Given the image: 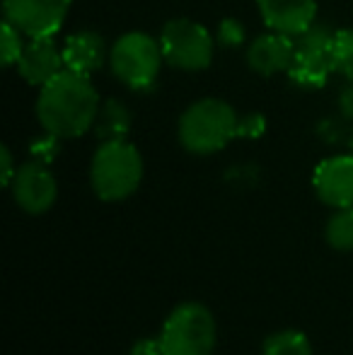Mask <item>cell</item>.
<instances>
[{
  "instance_id": "cell-6",
  "label": "cell",
  "mask_w": 353,
  "mask_h": 355,
  "mask_svg": "<svg viewBox=\"0 0 353 355\" xmlns=\"http://www.w3.org/2000/svg\"><path fill=\"white\" fill-rule=\"evenodd\" d=\"M162 56L179 71H203L213 61V37L191 19H172L160 34Z\"/></svg>"
},
{
  "instance_id": "cell-20",
  "label": "cell",
  "mask_w": 353,
  "mask_h": 355,
  "mask_svg": "<svg viewBox=\"0 0 353 355\" xmlns=\"http://www.w3.org/2000/svg\"><path fill=\"white\" fill-rule=\"evenodd\" d=\"M218 42L223 46H240L245 42V27L237 19H223L218 27Z\"/></svg>"
},
{
  "instance_id": "cell-22",
  "label": "cell",
  "mask_w": 353,
  "mask_h": 355,
  "mask_svg": "<svg viewBox=\"0 0 353 355\" xmlns=\"http://www.w3.org/2000/svg\"><path fill=\"white\" fill-rule=\"evenodd\" d=\"M131 355H165L160 341H153V338H141L136 346L131 348Z\"/></svg>"
},
{
  "instance_id": "cell-10",
  "label": "cell",
  "mask_w": 353,
  "mask_h": 355,
  "mask_svg": "<svg viewBox=\"0 0 353 355\" xmlns=\"http://www.w3.org/2000/svg\"><path fill=\"white\" fill-rule=\"evenodd\" d=\"M312 187L327 206H353V155H334L322 159L312 174Z\"/></svg>"
},
{
  "instance_id": "cell-7",
  "label": "cell",
  "mask_w": 353,
  "mask_h": 355,
  "mask_svg": "<svg viewBox=\"0 0 353 355\" xmlns=\"http://www.w3.org/2000/svg\"><path fill=\"white\" fill-rule=\"evenodd\" d=\"M332 39H334V32L327 29L325 24H312L307 32L298 37L293 63L288 68V75L298 87H325L329 73H334V68H332Z\"/></svg>"
},
{
  "instance_id": "cell-2",
  "label": "cell",
  "mask_w": 353,
  "mask_h": 355,
  "mask_svg": "<svg viewBox=\"0 0 353 355\" xmlns=\"http://www.w3.org/2000/svg\"><path fill=\"white\" fill-rule=\"evenodd\" d=\"M242 119L223 99H201L179 119V141L193 155H211L240 136Z\"/></svg>"
},
{
  "instance_id": "cell-3",
  "label": "cell",
  "mask_w": 353,
  "mask_h": 355,
  "mask_svg": "<svg viewBox=\"0 0 353 355\" xmlns=\"http://www.w3.org/2000/svg\"><path fill=\"white\" fill-rule=\"evenodd\" d=\"M143 179V157L128 141H109L97 148L89 167L92 191L102 201H123Z\"/></svg>"
},
{
  "instance_id": "cell-8",
  "label": "cell",
  "mask_w": 353,
  "mask_h": 355,
  "mask_svg": "<svg viewBox=\"0 0 353 355\" xmlns=\"http://www.w3.org/2000/svg\"><path fill=\"white\" fill-rule=\"evenodd\" d=\"M12 198L24 213L42 215L56 203L58 198V182L46 162L42 159H29L19 164L10 182Z\"/></svg>"
},
{
  "instance_id": "cell-9",
  "label": "cell",
  "mask_w": 353,
  "mask_h": 355,
  "mask_svg": "<svg viewBox=\"0 0 353 355\" xmlns=\"http://www.w3.org/2000/svg\"><path fill=\"white\" fill-rule=\"evenodd\" d=\"M71 10V0H3V15L27 37H53Z\"/></svg>"
},
{
  "instance_id": "cell-4",
  "label": "cell",
  "mask_w": 353,
  "mask_h": 355,
  "mask_svg": "<svg viewBox=\"0 0 353 355\" xmlns=\"http://www.w3.org/2000/svg\"><path fill=\"white\" fill-rule=\"evenodd\" d=\"M218 329L213 312L201 302H182L162 324L160 346L165 355H211Z\"/></svg>"
},
{
  "instance_id": "cell-15",
  "label": "cell",
  "mask_w": 353,
  "mask_h": 355,
  "mask_svg": "<svg viewBox=\"0 0 353 355\" xmlns=\"http://www.w3.org/2000/svg\"><path fill=\"white\" fill-rule=\"evenodd\" d=\"M128 131H131V112L121 102L109 99L104 107H99L97 121H94V133L99 141H126Z\"/></svg>"
},
{
  "instance_id": "cell-5",
  "label": "cell",
  "mask_w": 353,
  "mask_h": 355,
  "mask_svg": "<svg viewBox=\"0 0 353 355\" xmlns=\"http://www.w3.org/2000/svg\"><path fill=\"white\" fill-rule=\"evenodd\" d=\"M165 61L160 42L146 32H128L114 44L109 53L112 71L131 89H150Z\"/></svg>"
},
{
  "instance_id": "cell-12",
  "label": "cell",
  "mask_w": 353,
  "mask_h": 355,
  "mask_svg": "<svg viewBox=\"0 0 353 355\" xmlns=\"http://www.w3.org/2000/svg\"><path fill=\"white\" fill-rule=\"evenodd\" d=\"M63 51L53 44L51 37H29L24 51L17 61V71L34 87H44L63 71Z\"/></svg>"
},
{
  "instance_id": "cell-19",
  "label": "cell",
  "mask_w": 353,
  "mask_h": 355,
  "mask_svg": "<svg viewBox=\"0 0 353 355\" xmlns=\"http://www.w3.org/2000/svg\"><path fill=\"white\" fill-rule=\"evenodd\" d=\"M0 49H3L5 66H17L19 56L24 51V42H22V32L12 22H8V19L3 22V42H0Z\"/></svg>"
},
{
  "instance_id": "cell-11",
  "label": "cell",
  "mask_w": 353,
  "mask_h": 355,
  "mask_svg": "<svg viewBox=\"0 0 353 355\" xmlns=\"http://www.w3.org/2000/svg\"><path fill=\"white\" fill-rule=\"evenodd\" d=\"M257 5L266 27L288 37H300L317 17V0H257Z\"/></svg>"
},
{
  "instance_id": "cell-13",
  "label": "cell",
  "mask_w": 353,
  "mask_h": 355,
  "mask_svg": "<svg viewBox=\"0 0 353 355\" xmlns=\"http://www.w3.org/2000/svg\"><path fill=\"white\" fill-rule=\"evenodd\" d=\"M293 53H295L293 37L281 32H271L252 42L250 51H247V61H250V68L255 73L276 75L291 68Z\"/></svg>"
},
{
  "instance_id": "cell-1",
  "label": "cell",
  "mask_w": 353,
  "mask_h": 355,
  "mask_svg": "<svg viewBox=\"0 0 353 355\" xmlns=\"http://www.w3.org/2000/svg\"><path fill=\"white\" fill-rule=\"evenodd\" d=\"M99 97L87 75L63 68L39 89L37 119L46 133L56 138H78L94 126Z\"/></svg>"
},
{
  "instance_id": "cell-21",
  "label": "cell",
  "mask_w": 353,
  "mask_h": 355,
  "mask_svg": "<svg viewBox=\"0 0 353 355\" xmlns=\"http://www.w3.org/2000/svg\"><path fill=\"white\" fill-rule=\"evenodd\" d=\"M261 131H264V119H261L259 114H255V116H247V119H242L240 136L257 138V136H261Z\"/></svg>"
},
{
  "instance_id": "cell-17",
  "label": "cell",
  "mask_w": 353,
  "mask_h": 355,
  "mask_svg": "<svg viewBox=\"0 0 353 355\" xmlns=\"http://www.w3.org/2000/svg\"><path fill=\"white\" fill-rule=\"evenodd\" d=\"M325 237L336 252H353V206L336 208L325 230Z\"/></svg>"
},
{
  "instance_id": "cell-16",
  "label": "cell",
  "mask_w": 353,
  "mask_h": 355,
  "mask_svg": "<svg viewBox=\"0 0 353 355\" xmlns=\"http://www.w3.org/2000/svg\"><path fill=\"white\" fill-rule=\"evenodd\" d=\"M261 355H312V346L310 338L302 331L286 329V331H276L266 338Z\"/></svg>"
},
{
  "instance_id": "cell-24",
  "label": "cell",
  "mask_w": 353,
  "mask_h": 355,
  "mask_svg": "<svg viewBox=\"0 0 353 355\" xmlns=\"http://www.w3.org/2000/svg\"><path fill=\"white\" fill-rule=\"evenodd\" d=\"M339 112L344 119H349V121H353V83L346 85L344 89H341L339 94Z\"/></svg>"
},
{
  "instance_id": "cell-25",
  "label": "cell",
  "mask_w": 353,
  "mask_h": 355,
  "mask_svg": "<svg viewBox=\"0 0 353 355\" xmlns=\"http://www.w3.org/2000/svg\"><path fill=\"white\" fill-rule=\"evenodd\" d=\"M349 150H351V155H353V131L349 133Z\"/></svg>"
},
{
  "instance_id": "cell-23",
  "label": "cell",
  "mask_w": 353,
  "mask_h": 355,
  "mask_svg": "<svg viewBox=\"0 0 353 355\" xmlns=\"http://www.w3.org/2000/svg\"><path fill=\"white\" fill-rule=\"evenodd\" d=\"M0 162H3V184L5 187H10V182H12V177H15V172H17V167H15V162H12V155H10V148H0Z\"/></svg>"
},
{
  "instance_id": "cell-18",
  "label": "cell",
  "mask_w": 353,
  "mask_h": 355,
  "mask_svg": "<svg viewBox=\"0 0 353 355\" xmlns=\"http://www.w3.org/2000/svg\"><path fill=\"white\" fill-rule=\"evenodd\" d=\"M332 68L353 80V29H339L332 39Z\"/></svg>"
},
{
  "instance_id": "cell-14",
  "label": "cell",
  "mask_w": 353,
  "mask_h": 355,
  "mask_svg": "<svg viewBox=\"0 0 353 355\" xmlns=\"http://www.w3.org/2000/svg\"><path fill=\"white\" fill-rule=\"evenodd\" d=\"M63 66L66 71L80 73V75H92L94 71H99L107 58V49L104 42L97 32H78L71 34L63 44Z\"/></svg>"
}]
</instances>
